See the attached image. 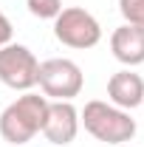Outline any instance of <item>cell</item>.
<instances>
[{
	"label": "cell",
	"instance_id": "cell-6",
	"mask_svg": "<svg viewBox=\"0 0 144 147\" xmlns=\"http://www.w3.org/2000/svg\"><path fill=\"white\" fill-rule=\"evenodd\" d=\"M42 133L51 144H71L79 133V110L71 102H48Z\"/></svg>",
	"mask_w": 144,
	"mask_h": 147
},
{
	"label": "cell",
	"instance_id": "cell-8",
	"mask_svg": "<svg viewBox=\"0 0 144 147\" xmlns=\"http://www.w3.org/2000/svg\"><path fill=\"white\" fill-rule=\"evenodd\" d=\"M110 51L119 62L124 65H141L144 62V28H136V26H119L113 37H110Z\"/></svg>",
	"mask_w": 144,
	"mask_h": 147
},
{
	"label": "cell",
	"instance_id": "cell-4",
	"mask_svg": "<svg viewBox=\"0 0 144 147\" xmlns=\"http://www.w3.org/2000/svg\"><path fill=\"white\" fill-rule=\"evenodd\" d=\"M54 37L68 48H93L102 40V26L90 11L71 6L54 17Z\"/></svg>",
	"mask_w": 144,
	"mask_h": 147
},
{
	"label": "cell",
	"instance_id": "cell-2",
	"mask_svg": "<svg viewBox=\"0 0 144 147\" xmlns=\"http://www.w3.org/2000/svg\"><path fill=\"white\" fill-rule=\"evenodd\" d=\"M79 122L85 125V130L93 139H99L105 144H124L136 136V119L127 110L108 105V102H99V99L85 105Z\"/></svg>",
	"mask_w": 144,
	"mask_h": 147
},
{
	"label": "cell",
	"instance_id": "cell-1",
	"mask_svg": "<svg viewBox=\"0 0 144 147\" xmlns=\"http://www.w3.org/2000/svg\"><path fill=\"white\" fill-rule=\"evenodd\" d=\"M48 99L40 93H23L0 113V136L9 144H26L31 142L45 125Z\"/></svg>",
	"mask_w": 144,
	"mask_h": 147
},
{
	"label": "cell",
	"instance_id": "cell-10",
	"mask_svg": "<svg viewBox=\"0 0 144 147\" xmlns=\"http://www.w3.org/2000/svg\"><path fill=\"white\" fill-rule=\"evenodd\" d=\"M26 6L40 20H54L62 11V0H26Z\"/></svg>",
	"mask_w": 144,
	"mask_h": 147
},
{
	"label": "cell",
	"instance_id": "cell-7",
	"mask_svg": "<svg viewBox=\"0 0 144 147\" xmlns=\"http://www.w3.org/2000/svg\"><path fill=\"white\" fill-rule=\"evenodd\" d=\"M108 99L122 110H133L144 105V79L139 74H133L130 68L113 74L108 79Z\"/></svg>",
	"mask_w": 144,
	"mask_h": 147
},
{
	"label": "cell",
	"instance_id": "cell-11",
	"mask_svg": "<svg viewBox=\"0 0 144 147\" xmlns=\"http://www.w3.org/2000/svg\"><path fill=\"white\" fill-rule=\"evenodd\" d=\"M9 42H11V23H9V17L0 11V48L9 45Z\"/></svg>",
	"mask_w": 144,
	"mask_h": 147
},
{
	"label": "cell",
	"instance_id": "cell-9",
	"mask_svg": "<svg viewBox=\"0 0 144 147\" xmlns=\"http://www.w3.org/2000/svg\"><path fill=\"white\" fill-rule=\"evenodd\" d=\"M119 11L127 20V26L144 28V0H119Z\"/></svg>",
	"mask_w": 144,
	"mask_h": 147
},
{
	"label": "cell",
	"instance_id": "cell-3",
	"mask_svg": "<svg viewBox=\"0 0 144 147\" xmlns=\"http://www.w3.org/2000/svg\"><path fill=\"white\" fill-rule=\"evenodd\" d=\"M37 85L42 88L45 99H54V102H71L73 96H79L82 85H85V76L82 68L73 62V59H45L40 62V74H37Z\"/></svg>",
	"mask_w": 144,
	"mask_h": 147
},
{
	"label": "cell",
	"instance_id": "cell-5",
	"mask_svg": "<svg viewBox=\"0 0 144 147\" xmlns=\"http://www.w3.org/2000/svg\"><path fill=\"white\" fill-rule=\"evenodd\" d=\"M40 62L26 45H3L0 48V82L14 91H31L37 85Z\"/></svg>",
	"mask_w": 144,
	"mask_h": 147
}]
</instances>
